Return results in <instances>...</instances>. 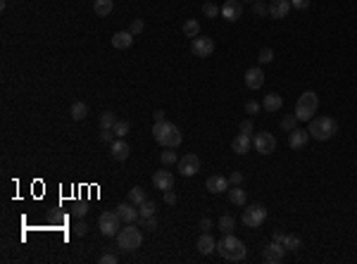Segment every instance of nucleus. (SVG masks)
<instances>
[{
	"label": "nucleus",
	"instance_id": "nucleus-38",
	"mask_svg": "<svg viewBox=\"0 0 357 264\" xmlns=\"http://www.w3.org/2000/svg\"><path fill=\"white\" fill-rule=\"evenodd\" d=\"M252 12H255L257 17H264V15H269V7H267L262 0H255V2H252Z\"/></svg>",
	"mask_w": 357,
	"mask_h": 264
},
{
	"label": "nucleus",
	"instance_id": "nucleus-11",
	"mask_svg": "<svg viewBox=\"0 0 357 264\" xmlns=\"http://www.w3.org/2000/svg\"><path fill=\"white\" fill-rule=\"evenodd\" d=\"M176 167H179V172L184 176H195L200 172V157L198 155H184V157H179V162H176Z\"/></svg>",
	"mask_w": 357,
	"mask_h": 264
},
{
	"label": "nucleus",
	"instance_id": "nucleus-43",
	"mask_svg": "<svg viewBox=\"0 0 357 264\" xmlns=\"http://www.w3.org/2000/svg\"><path fill=\"white\" fill-rule=\"evenodd\" d=\"M238 133H246V136H250V133H252V121H250V119H243V121H241V126H238Z\"/></svg>",
	"mask_w": 357,
	"mask_h": 264
},
{
	"label": "nucleus",
	"instance_id": "nucleus-20",
	"mask_svg": "<svg viewBox=\"0 0 357 264\" xmlns=\"http://www.w3.org/2000/svg\"><path fill=\"white\" fill-rule=\"evenodd\" d=\"M291 10V0H272L269 2V17L272 19H283Z\"/></svg>",
	"mask_w": 357,
	"mask_h": 264
},
{
	"label": "nucleus",
	"instance_id": "nucleus-33",
	"mask_svg": "<svg viewBox=\"0 0 357 264\" xmlns=\"http://www.w3.org/2000/svg\"><path fill=\"white\" fill-rule=\"evenodd\" d=\"M153 214H155V203L153 200H145V203L138 205V217L145 219V217H153Z\"/></svg>",
	"mask_w": 357,
	"mask_h": 264
},
{
	"label": "nucleus",
	"instance_id": "nucleus-47",
	"mask_svg": "<svg viewBox=\"0 0 357 264\" xmlns=\"http://www.w3.org/2000/svg\"><path fill=\"white\" fill-rule=\"evenodd\" d=\"M291 7H295V10H307V7H310V0H291Z\"/></svg>",
	"mask_w": 357,
	"mask_h": 264
},
{
	"label": "nucleus",
	"instance_id": "nucleus-42",
	"mask_svg": "<svg viewBox=\"0 0 357 264\" xmlns=\"http://www.w3.org/2000/svg\"><path fill=\"white\" fill-rule=\"evenodd\" d=\"M98 262L100 264H117V255H114V252H105V255L98 257Z\"/></svg>",
	"mask_w": 357,
	"mask_h": 264
},
{
	"label": "nucleus",
	"instance_id": "nucleus-26",
	"mask_svg": "<svg viewBox=\"0 0 357 264\" xmlns=\"http://www.w3.org/2000/svg\"><path fill=\"white\" fill-rule=\"evenodd\" d=\"M69 115H72L74 121H83L86 115H88V105L81 103V100H79V103H74V105H72V110H69Z\"/></svg>",
	"mask_w": 357,
	"mask_h": 264
},
{
	"label": "nucleus",
	"instance_id": "nucleus-49",
	"mask_svg": "<svg viewBox=\"0 0 357 264\" xmlns=\"http://www.w3.org/2000/svg\"><path fill=\"white\" fill-rule=\"evenodd\" d=\"M72 212H74V217H79V219H83V217H86V207H83V205H77L74 209H72Z\"/></svg>",
	"mask_w": 357,
	"mask_h": 264
},
{
	"label": "nucleus",
	"instance_id": "nucleus-45",
	"mask_svg": "<svg viewBox=\"0 0 357 264\" xmlns=\"http://www.w3.org/2000/svg\"><path fill=\"white\" fill-rule=\"evenodd\" d=\"M72 229H74V234H77V235H86V234H88V226H86V221H77Z\"/></svg>",
	"mask_w": 357,
	"mask_h": 264
},
{
	"label": "nucleus",
	"instance_id": "nucleus-51",
	"mask_svg": "<svg viewBox=\"0 0 357 264\" xmlns=\"http://www.w3.org/2000/svg\"><path fill=\"white\" fill-rule=\"evenodd\" d=\"M283 238H286V234H283V231H274V234H272V240L281 243V245H283Z\"/></svg>",
	"mask_w": 357,
	"mask_h": 264
},
{
	"label": "nucleus",
	"instance_id": "nucleus-48",
	"mask_svg": "<svg viewBox=\"0 0 357 264\" xmlns=\"http://www.w3.org/2000/svg\"><path fill=\"white\" fill-rule=\"evenodd\" d=\"M165 203H167V205H174V203H176V195H174V191H171V188L165 191Z\"/></svg>",
	"mask_w": 357,
	"mask_h": 264
},
{
	"label": "nucleus",
	"instance_id": "nucleus-34",
	"mask_svg": "<svg viewBox=\"0 0 357 264\" xmlns=\"http://www.w3.org/2000/svg\"><path fill=\"white\" fill-rule=\"evenodd\" d=\"M160 160H162V164H165V167H169V164H176V162H179V157H176L174 147H165V152L160 155Z\"/></svg>",
	"mask_w": 357,
	"mask_h": 264
},
{
	"label": "nucleus",
	"instance_id": "nucleus-44",
	"mask_svg": "<svg viewBox=\"0 0 357 264\" xmlns=\"http://www.w3.org/2000/svg\"><path fill=\"white\" fill-rule=\"evenodd\" d=\"M100 141H103V143H114V131H112V129H103Z\"/></svg>",
	"mask_w": 357,
	"mask_h": 264
},
{
	"label": "nucleus",
	"instance_id": "nucleus-30",
	"mask_svg": "<svg viewBox=\"0 0 357 264\" xmlns=\"http://www.w3.org/2000/svg\"><path fill=\"white\" fill-rule=\"evenodd\" d=\"M233 226H236V219L231 214H221V219H219L221 234H233Z\"/></svg>",
	"mask_w": 357,
	"mask_h": 264
},
{
	"label": "nucleus",
	"instance_id": "nucleus-41",
	"mask_svg": "<svg viewBox=\"0 0 357 264\" xmlns=\"http://www.w3.org/2000/svg\"><path fill=\"white\" fill-rule=\"evenodd\" d=\"M143 29H145V22H143V19H134V22H131V27H129V31H131L134 36H136V33H140Z\"/></svg>",
	"mask_w": 357,
	"mask_h": 264
},
{
	"label": "nucleus",
	"instance_id": "nucleus-14",
	"mask_svg": "<svg viewBox=\"0 0 357 264\" xmlns=\"http://www.w3.org/2000/svg\"><path fill=\"white\" fill-rule=\"evenodd\" d=\"M243 79H246V86L250 90H257V88H262V84H264V72H262V67H250Z\"/></svg>",
	"mask_w": 357,
	"mask_h": 264
},
{
	"label": "nucleus",
	"instance_id": "nucleus-46",
	"mask_svg": "<svg viewBox=\"0 0 357 264\" xmlns=\"http://www.w3.org/2000/svg\"><path fill=\"white\" fill-rule=\"evenodd\" d=\"M229 183L241 186V183H243V174H241V172H231V176H229Z\"/></svg>",
	"mask_w": 357,
	"mask_h": 264
},
{
	"label": "nucleus",
	"instance_id": "nucleus-23",
	"mask_svg": "<svg viewBox=\"0 0 357 264\" xmlns=\"http://www.w3.org/2000/svg\"><path fill=\"white\" fill-rule=\"evenodd\" d=\"M281 107H283V98H281L279 93L264 95V100H262V110H267V112H279Z\"/></svg>",
	"mask_w": 357,
	"mask_h": 264
},
{
	"label": "nucleus",
	"instance_id": "nucleus-31",
	"mask_svg": "<svg viewBox=\"0 0 357 264\" xmlns=\"http://www.w3.org/2000/svg\"><path fill=\"white\" fill-rule=\"evenodd\" d=\"M117 121H119V119H117V115L108 110V112H103V115H100V129H112Z\"/></svg>",
	"mask_w": 357,
	"mask_h": 264
},
{
	"label": "nucleus",
	"instance_id": "nucleus-53",
	"mask_svg": "<svg viewBox=\"0 0 357 264\" xmlns=\"http://www.w3.org/2000/svg\"><path fill=\"white\" fill-rule=\"evenodd\" d=\"M243 2H250V5H252V2H255V0H243Z\"/></svg>",
	"mask_w": 357,
	"mask_h": 264
},
{
	"label": "nucleus",
	"instance_id": "nucleus-52",
	"mask_svg": "<svg viewBox=\"0 0 357 264\" xmlns=\"http://www.w3.org/2000/svg\"><path fill=\"white\" fill-rule=\"evenodd\" d=\"M210 226H212V221H210L207 217H205V219H200V229H202V231H210Z\"/></svg>",
	"mask_w": 357,
	"mask_h": 264
},
{
	"label": "nucleus",
	"instance_id": "nucleus-2",
	"mask_svg": "<svg viewBox=\"0 0 357 264\" xmlns=\"http://www.w3.org/2000/svg\"><path fill=\"white\" fill-rule=\"evenodd\" d=\"M217 252L226 262H241V260H246L248 250L241 238H236L233 234H224V238L217 243Z\"/></svg>",
	"mask_w": 357,
	"mask_h": 264
},
{
	"label": "nucleus",
	"instance_id": "nucleus-39",
	"mask_svg": "<svg viewBox=\"0 0 357 264\" xmlns=\"http://www.w3.org/2000/svg\"><path fill=\"white\" fill-rule=\"evenodd\" d=\"M138 221H140L143 229H148V231H155V229H157V219H155V214H153V217H145V219L138 217Z\"/></svg>",
	"mask_w": 357,
	"mask_h": 264
},
{
	"label": "nucleus",
	"instance_id": "nucleus-29",
	"mask_svg": "<svg viewBox=\"0 0 357 264\" xmlns=\"http://www.w3.org/2000/svg\"><path fill=\"white\" fill-rule=\"evenodd\" d=\"M184 33H186V38H195V36H200V22H198V19H186V24H184Z\"/></svg>",
	"mask_w": 357,
	"mask_h": 264
},
{
	"label": "nucleus",
	"instance_id": "nucleus-5",
	"mask_svg": "<svg viewBox=\"0 0 357 264\" xmlns=\"http://www.w3.org/2000/svg\"><path fill=\"white\" fill-rule=\"evenodd\" d=\"M140 243H143V234L138 231L134 224H124V226L119 229V234H117V245H119L122 252H134V250L140 248Z\"/></svg>",
	"mask_w": 357,
	"mask_h": 264
},
{
	"label": "nucleus",
	"instance_id": "nucleus-22",
	"mask_svg": "<svg viewBox=\"0 0 357 264\" xmlns=\"http://www.w3.org/2000/svg\"><path fill=\"white\" fill-rule=\"evenodd\" d=\"M250 146H252V138L246 136V133H238V136L231 141V150H233L236 155H246L248 150H250Z\"/></svg>",
	"mask_w": 357,
	"mask_h": 264
},
{
	"label": "nucleus",
	"instance_id": "nucleus-17",
	"mask_svg": "<svg viewBox=\"0 0 357 264\" xmlns=\"http://www.w3.org/2000/svg\"><path fill=\"white\" fill-rule=\"evenodd\" d=\"M110 152H112V157H114V160L124 162V160H129L131 147H129V143H126L124 138H114V143L110 146Z\"/></svg>",
	"mask_w": 357,
	"mask_h": 264
},
{
	"label": "nucleus",
	"instance_id": "nucleus-18",
	"mask_svg": "<svg viewBox=\"0 0 357 264\" xmlns=\"http://www.w3.org/2000/svg\"><path fill=\"white\" fill-rule=\"evenodd\" d=\"M195 248H198L200 255H210V252L217 250V243H215V238L210 235V231H202L200 238H198V243H195Z\"/></svg>",
	"mask_w": 357,
	"mask_h": 264
},
{
	"label": "nucleus",
	"instance_id": "nucleus-25",
	"mask_svg": "<svg viewBox=\"0 0 357 264\" xmlns=\"http://www.w3.org/2000/svg\"><path fill=\"white\" fill-rule=\"evenodd\" d=\"M112 7H114L112 0H93V12H95L98 17H108L112 12Z\"/></svg>",
	"mask_w": 357,
	"mask_h": 264
},
{
	"label": "nucleus",
	"instance_id": "nucleus-1",
	"mask_svg": "<svg viewBox=\"0 0 357 264\" xmlns=\"http://www.w3.org/2000/svg\"><path fill=\"white\" fill-rule=\"evenodd\" d=\"M153 138L165 147H179L181 141H184V133H181L179 126H174L171 121L165 119V121H155V126H153Z\"/></svg>",
	"mask_w": 357,
	"mask_h": 264
},
{
	"label": "nucleus",
	"instance_id": "nucleus-37",
	"mask_svg": "<svg viewBox=\"0 0 357 264\" xmlns=\"http://www.w3.org/2000/svg\"><path fill=\"white\" fill-rule=\"evenodd\" d=\"M257 59H260V67H262V64H269V62L274 59V50H272V48H262L260 55H257Z\"/></svg>",
	"mask_w": 357,
	"mask_h": 264
},
{
	"label": "nucleus",
	"instance_id": "nucleus-10",
	"mask_svg": "<svg viewBox=\"0 0 357 264\" xmlns=\"http://www.w3.org/2000/svg\"><path fill=\"white\" fill-rule=\"evenodd\" d=\"M283 257H286V248H283L281 243H276V240H272L269 245H264V248H262V260H264L267 264L283 262Z\"/></svg>",
	"mask_w": 357,
	"mask_h": 264
},
{
	"label": "nucleus",
	"instance_id": "nucleus-50",
	"mask_svg": "<svg viewBox=\"0 0 357 264\" xmlns=\"http://www.w3.org/2000/svg\"><path fill=\"white\" fill-rule=\"evenodd\" d=\"M153 117H155V121H165L167 112H165V110H155V112H153Z\"/></svg>",
	"mask_w": 357,
	"mask_h": 264
},
{
	"label": "nucleus",
	"instance_id": "nucleus-19",
	"mask_svg": "<svg viewBox=\"0 0 357 264\" xmlns=\"http://www.w3.org/2000/svg\"><path fill=\"white\" fill-rule=\"evenodd\" d=\"M112 45H114L117 50H129V48L134 45V33H131V31H117V33L112 36Z\"/></svg>",
	"mask_w": 357,
	"mask_h": 264
},
{
	"label": "nucleus",
	"instance_id": "nucleus-21",
	"mask_svg": "<svg viewBox=\"0 0 357 264\" xmlns=\"http://www.w3.org/2000/svg\"><path fill=\"white\" fill-rule=\"evenodd\" d=\"M207 191L210 193H215V195H219V193H224V191H229V178H224V176L215 174L207 178Z\"/></svg>",
	"mask_w": 357,
	"mask_h": 264
},
{
	"label": "nucleus",
	"instance_id": "nucleus-9",
	"mask_svg": "<svg viewBox=\"0 0 357 264\" xmlns=\"http://www.w3.org/2000/svg\"><path fill=\"white\" fill-rule=\"evenodd\" d=\"M191 53L195 58H210L215 53V41L210 36H195L191 41Z\"/></svg>",
	"mask_w": 357,
	"mask_h": 264
},
{
	"label": "nucleus",
	"instance_id": "nucleus-7",
	"mask_svg": "<svg viewBox=\"0 0 357 264\" xmlns=\"http://www.w3.org/2000/svg\"><path fill=\"white\" fill-rule=\"evenodd\" d=\"M267 219V207L264 205H248L243 209V224L248 229H260Z\"/></svg>",
	"mask_w": 357,
	"mask_h": 264
},
{
	"label": "nucleus",
	"instance_id": "nucleus-36",
	"mask_svg": "<svg viewBox=\"0 0 357 264\" xmlns=\"http://www.w3.org/2000/svg\"><path fill=\"white\" fill-rule=\"evenodd\" d=\"M219 12H221V7H217L215 2H205V5H202V15H205V17H210V19H215Z\"/></svg>",
	"mask_w": 357,
	"mask_h": 264
},
{
	"label": "nucleus",
	"instance_id": "nucleus-24",
	"mask_svg": "<svg viewBox=\"0 0 357 264\" xmlns=\"http://www.w3.org/2000/svg\"><path fill=\"white\" fill-rule=\"evenodd\" d=\"M226 193H229V203H231V205L243 207L248 203V195H246V191H243V186H233V188H229Z\"/></svg>",
	"mask_w": 357,
	"mask_h": 264
},
{
	"label": "nucleus",
	"instance_id": "nucleus-32",
	"mask_svg": "<svg viewBox=\"0 0 357 264\" xmlns=\"http://www.w3.org/2000/svg\"><path fill=\"white\" fill-rule=\"evenodd\" d=\"M129 129H131V124H129V121H124V119H119V121L112 126V131H114V136H117V138H124V136L129 133Z\"/></svg>",
	"mask_w": 357,
	"mask_h": 264
},
{
	"label": "nucleus",
	"instance_id": "nucleus-16",
	"mask_svg": "<svg viewBox=\"0 0 357 264\" xmlns=\"http://www.w3.org/2000/svg\"><path fill=\"white\" fill-rule=\"evenodd\" d=\"M307 141H310L307 129H293V131L288 133V146L293 147V150H302V147L307 146Z\"/></svg>",
	"mask_w": 357,
	"mask_h": 264
},
{
	"label": "nucleus",
	"instance_id": "nucleus-13",
	"mask_svg": "<svg viewBox=\"0 0 357 264\" xmlns=\"http://www.w3.org/2000/svg\"><path fill=\"white\" fill-rule=\"evenodd\" d=\"M114 212L119 214V219H122L124 224H136L138 221V207L134 205V203H119Z\"/></svg>",
	"mask_w": 357,
	"mask_h": 264
},
{
	"label": "nucleus",
	"instance_id": "nucleus-40",
	"mask_svg": "<svg viewBox=\"0 0 357 264\" xmlns=\"http://www.w3.org/2000/svg\"><path fill=\"white\" fill-rule=\"evenodd\" d=\"M260 110H262V105H260L257 100H248V103H246V112H248V115H257Z\"/></svg>",
	"mask_w": 357,
	"mask_h": 264
},
{
	"label": "nucleus",
	"instance_id": "nucleus-35",
	"mask_svg": "<svg viewBox=\"0 0 357 264\" xmlns=\"http://www.w3.org/2000/svg\"><path fill=\"white\" fill-rule=\"evenodd\" d=\"M281 129L288 131V133H291L293 129H298V117H295V115H286V117L281 119Z\"/></svg>",
	"mask_w": 357,
	"mask_h": 264
},
{
	"label": "nucleus",
	"instance_id": "nucleus-4",
	"mask_svg": "<svg viewBox=\"0 0 357 264\" xmlns=\"http://www.w3.org/2000/svg\"><path fill=\"white\" fill-rule=\"evenodd\" d=\"M317 110H319V95L314 90H305L298 98V103H295V112L293 115L298 117V121H310L317 115Z\"/></svg>",
	"mask_w": 357,
	"mask_h": 264
},
{
	"label": "nucleus",
	"instance_id": "nucleus-28",
	"mask_svg": "<svg viewBox=\"0 0 357 264\" xmlns=\"http://www.w3.org/2000/svg\"><path fill=\"white\" fill-rule=\"evenodd\" d=\"M148 198H145V191L140 188V186H134L131 191H129V203H134V205H140V203H145Z\"/></svg>",
	"mask_w": 357,
	"mask_h": 264
},
{
	"label": "nucleus",
	"instance_id": "nucleus-12",
	"mask_svg": "<svg viewBox=\"0 0 357 264\" xmlns=\"http://www.w3.org/2000/svg\"><path fill=\"white\" fill-rule=\"evenodd\" d=\"M219 15L226 19V22H238V19L243 17V5H241L238 0H226V2L221 5Z\"/></svg>",
	"mask_w": 357,
	"mask_h": 264
},
{
	"label": "nucleus",
	"instance_id": "nucleus-6",
	"mask_svg": "<svg viewBox=\"0 0 357 264\" xmlns=\"http://www.w3.org/2000/svg\"><path fill=\"white\" fill-rule=\"evenodd\" d=\"M122 224H124V221L119 219L117 212H103L100 219H98V229H100V234L108 235V238H117L119 229H122Z\"/></svg>",
	"mask_w": 357,
	"mask_h": 264
},
{
	"label": "nucleus",
	"instance_id": "nucleus-15",
	"mask_svg": "<svg viewBox=\"0 0 357 264\" xmlns=\"http://www.w3.org/2000/svg\"><path fill=\"white\" fill-rule=\"evenodd\" d=\"M153 183H155V188L157 191H169V188H174V174L169 172V169H160V172H155L153 174Z\"/></svg>",
	"mask_w": 357,
	"mask_h": 264
},
{
	"label": "nucleus",
	"instance_id": "nucleus-3",
	"mask_svg": "<svg viewBox=\"0 0 357 264\" xmlns=\"http://www.w3.org/2000/svg\"><path fill=\"white\" fill-rule=\"evenodd\" d=\"M307 133L314 141H331L338 133V121L333 117H312L307 121Z\"/></svg>",
	"mask_w": 357,
	"mask_h": 264
},
{
	"label": "nucleus",
	"instance_id": "nucleus-27",
	"mask_svg": "<svg viewBox=\"0 0 357 264\" xmlns=\"http://www.w3.org/2000/svg\"><path fill=\"white\" fill-rule=\"evenodd\" d=\"M283 248H286V250H291V252L300 250V248H302L300 235H295V234H286V238H283Z\"/></svg>",
	"mask_w": 357,
	"mask_h": 264
},
{
	"label": "nucleus",
	"instance_id": "nucleus-8",
	"mask_svg": "<svg viewBox=\"0 0 357 264\" xmlns=\"http://www.w3.org/2000/svg\"><path fill=\"white\" fill-rule=\"evenodd\" d=\"M252 147L260 152V155H272L276 150V138L274 133L269 131H262V133H255L252 136Z\"/></svg>",
	"mask_w": 357,
	"mask_h": 264
}]
</instances>
